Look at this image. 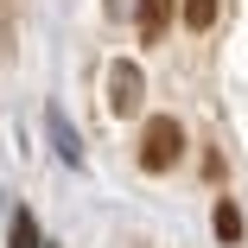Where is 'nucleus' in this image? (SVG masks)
<instances>
[{
  "label": "nucleus",
  "mask_w": 248,
  "mask_h": 248,
  "mask_svg": "<svg viewBox=\"0 0 248 248\" xmlns=\"http://www.w3.org/2000/svg\"><path fill=\"white\" fill-rule=\"evenodd\" d=\"M178 153H185V127H178L172 115L146 121V134H140V166H146V172H172Z\"/></svg>",
  "instance_id": "nucleus-1"
},
{
  "label": "nucleus",
  "mask_w": 248,
  "mask_h": 248,
  "mask_svg": "<svg viewBox=\"0 0 248 248\" xmlns=\"http://www.w3.org/2000/svg\"><path fill=\"white\" fill-rule=\"evenodd\" d=\"M140 102H146L140 64H134V58H115V64H108V115H140Z\"/></svg>",
  "instance_id": "nucleus-2"
},
{
  "label": "nucleus",
  "mask_w": 248,
  "mask_h": 248,
  "mask_svg": "<svg viewBox=\"0 0 248 248\" xmlns=\"http://www.w3.org/2000/svg\"><path fill=\"white\" fill-rule=\"evenodd\" d=\"M172 19H178V0H140V13H134V26H140V45H159Z\"/></svg>",
  "instance_id": "nucleus-3"
},
{
  "label": "nucleus",
  "mask_w": 248,
  "mask_h": 248,
  "mask_svg": "<svg viewBox=\"0 0 248 248\" xmlns=\"http://www.w3.org/2000/svg\"><path fill=\"white\" fill-rule=\"evenodd\" d=\"M51 140H58V153H64V166H83V140H77V127L51 108Z\"/></svg>",
  "instance_id": "nucleus-4"
},
{
  "label": "nucleus",
  "mask_w": 248,
  "mask_h": 248,
  "mask_svg": "<svg viewBox=\"0 0 248 248\" xmlns=\"http://www.w3.org/2000/svg\"><path fill=\"white\" fill-rule=\"evenodd\" d=\"M178 19H185L191 32H210V19H217V0H178Z\"/></svg>",
  "instance_id": "nucleus-5"
},
{
  "label": "nucleus",
  "mask_w": 248,
  "mask_h": 248,
  "mask_svg": "<svg viewBox=\"0 0 248 248\" xmlns=\"http://www.w3.org/2000/svg\"><path fill=\"white\" fill-rule=\"evenodd\" d=\"M7 248H38V223H32V210H13V229H7Z\"/></svg>",
  "instance_id": "nucleus-6"
},
{
  "label": "nucleus",
  "mask_w": 248,
  "mask_h": 248,
  "mask_svg": "<svg viewBox=\"0 0 248 248\" xmlns=\"http://www.w3.org/2000/svg\"><path fill=\"white\" fill-rule=\"evenodd\" d=\"M217 242H242V210L235 204H217Z\"/></svg>",
  "instance_id": "nucleus-7"
}]
</instances>
